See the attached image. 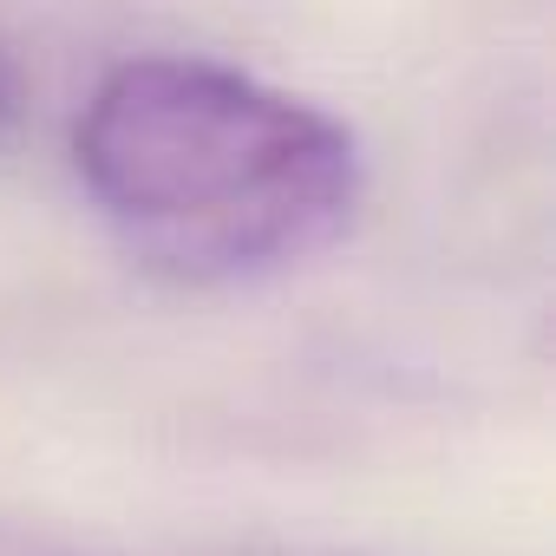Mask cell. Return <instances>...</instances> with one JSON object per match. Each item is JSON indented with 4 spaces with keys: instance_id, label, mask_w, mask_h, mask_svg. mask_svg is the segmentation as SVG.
<instances>
[{
    "instance_id": "cell-1",
    "label": "cell",
    "mask_w": 556,
    "mask_h": 556,
    "mask_svg": "<svg viewBox=\"0 0 556 556\" xmlns=\"http://www.w3.org/2000/svg\"><path fill=\"white\" fill-rule=\"evenodd\" d=\"M73 164L105 223L184 282H242L341 242L361 203V151L341 118L210 60L112 66Z\"/></svg>"
},
{
    "instance_id": "cell-2",
    "label": "cell",
    "mask_w": 556,
    "mask_h": 556,
    "mask_svg": "<svg viewBox=\"0 0 556 556\" xmlns=\"http://www.w3.org/2000/svg\"><path fill=\"white\" fill-rule=\"evenodd\" d=\"M8 99H14V92H8V66H0V118H8Z\"/></svg>"
}]
</instances>
